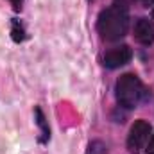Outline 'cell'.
<instances>
[{
    "mask_svg": "<svg viewBox=\"0 0 154 154\" xmlns=\"http://www.w3.org/2000/svg\"><path fill=\"white\" fill-rule=\"evenodd\" d=\"M97 29L106 41H118L129 31V13L125 0H116L108 9L99 14Z\"/></svg>",
    "mask_w": 154,
    "mask_h": 154,
    "instance_id": "cell-1",
    "label": "cell"
},
{
    "mask_svg": "<svg viewBox=\"0 0 154 154\" xmlns=\"http://www.w3.org/2000/svg\"><path fill=\"white\" fill-rule=\"evenodd\" d=\"M143 93V84L134 74H125L116 81V100L124 108H136Z\"/></svg>",
    "mask_w": 154,
    "mask_h": 154,
    "instance_id": "cell-2",
    "label": "cell"
},
{
    "mask_svg": "<svg viewBox=\"0 0 154 154\" xmlns=\"http://www.w3.org/2000/svg\"><path fill=\"white\" fill-rule=\"evenodd\" d=\"M149 134H151V124L145 122V120H136L129 131V136H127V149L131 154H138L143 145L147 143L149 140Z\"/></svg>",
    "mask_w": 154,
    "mask_h": 154,
    "instance_id": "cell-3",
    "label": "cell"
},
{
    "mask_svg": "<svg viewBox=\"0 0 154 154\" xmlns=\"http://www.w3.org/2000/svg\"><path fill=\"white\" fill-rule=\"evenodd\" d=\"M131 56H133L131 48L127 45H120V47H115L104 54V65L108 68H120L125 63H129Z\"/></svg>",
    "mask_w": 154,
    "mask_h": 154,
    "instance_id": "cell-4",
    "label": "cell"
},
{
    "mask_svg": "<svg viewBox=\"0 0 154 154\" xmlns=\"http://www.w3.org/2000/svg\"><path fill=\"white\" fill-rule=\"evenodd\" d=\"M134 38L142 45L154 43V22L149 18H140L134 25Z\"/></svg>",
    "mask_w": 154,
    "mask_h": 154,
    "instance_id": "cell-5",
    "label": "cell"
},
{
    "mask_svg": "<svg viewBox=\"0 0 154 154\" xmlns=\"http://www.w3.org/2000/svg\"><path fill=\"white\" fill-rule=\"evenodd\" d=\"M36 122H38V125L41 127V134H43L41 142H47L48 136H50V129H48V125H47V122H45V116H43V111H41L39 108H36Z\"/></svg>",
    "mask_w": 154,
    "mask_h": 154,
    "instance_id": "cell-6",
    "label": "cell"
},
{
    "mask_svg": "<svg viewBox=\"0 0 154 154\" xmlns=\"http://www.w3.org/2000/svg\"><path fill=\"white\" fill-rule=\"evenodd\" d=\"M11 34H13V39H14L16 43H20V41H23V39H25V31H23V27L20 25V22H18V20H13Z\"/></svg>",
    "mask_w": 154,
    "mask_h": 154,
    "instance_id": "cell-7",
    "label": "cell"
},
{
    "mask_svg": "<svg viewBox=\"0 0 154 154\" xmlns=\"http://www.w3.org/2000/svg\"><path fill=\"white\" fill-rule=\"evenodd\" d=\"M86 154H106V147H104V143H100V142H91Z\"/></svg>",
    "mask_w": 154,
    "mask_h": 154,
    "instance_id": "cell-8",
    "label": "cell"
},
{
    "mask_svg": "<svg viewBox=\"0 0 154 154\" xmlns=\"http://www.w3.org/2000/svg\"><path fill=\"white\" fill-rule=\"evenodd\" d=\"M9 2H11V5H13V9H14V11H20V9H22L23 0H9Z\"/></svg>",
    "mask_w": 154,
    "mask_h": 154,
    "instance_id": "cell-9",
    "label": "cell"
},
{
    "mask_svg": "<svg viewBox=\"0 0 154 154\" xmlns=\"http://www.w3.org/2000/svg\"><path fill=\"white\" fill-rule=\"evenodd\" d=\"M145 154H154V136L151 138V142H149V145L145 149Z\"/></svg>",
    "mask_w": 154,
    "mask_h": 154,
    "instance_id": "cell-10",
    "label": "cell"
},
{
    "mask_svg": "<svg viewBox=\"0 0 154 154\" xmlns=\"http://www.w3.org/2000/svg\"><path fill=\"white\" fill-rule=\"evenodd\" d=\"M138 4H142V5H152L154 0H136Z\"/></svg>",
    "mask_w": 154,
    "mask_h": 154,
    "instance_id": "cell-11",
    "label": "cell"
},
{
    "mask_svg": "<svg viewBox=\"0 0 154 154\" xmlns=\"http://www.w3.org/2000/svg\"><path fill=\"white\" fill-rule=\"evenodd\" d=\"M152 16H154V9H152Z\"/></svg>",
    "mask_w": 154,
    "mask_h": 154,
    "instance_id": "cell-12",
    "label": "cell"
},
{
    "mask_svg": "<svg viewBox=\"0 0 154 154\" xmlns=\"http://www.w3.org/2000/svg\"><path fill=\"white\" fill-rule=\"evenodd\" d=\"M90 2H91V0H90Z\"/></svg>",
    "mask_w": 154,
    "mask_h": 154,
    "instance_id": "cell-13",
    "label": "cell"
}]
</instances>
